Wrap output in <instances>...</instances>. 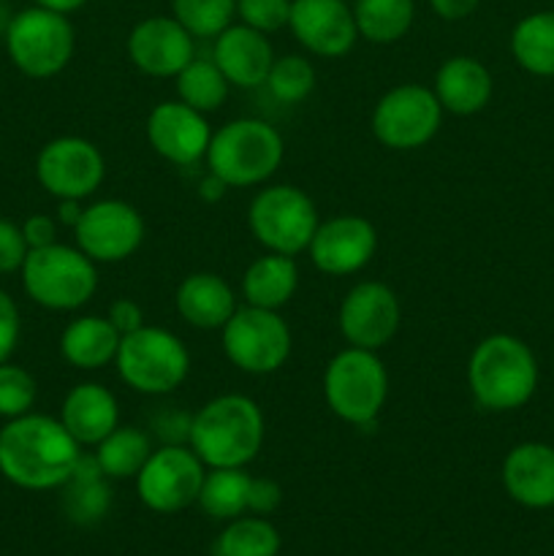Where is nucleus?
<instances>
[{"label": "nucleus", "instance_id": "1", "mask_svg": "<svg viewBox=\"0 0 554 556\" xmlns=\"http://www.w3.org/2000/svg\"><path fill=\"white\" fill-rule=\"evenodd\" d=\"M81 445L60 418L43 413L11 418L0 429V476L25 492H52L74 472Z\"/></svg>", "mask_w": 554, "mask_h": 556}, {"label": "nucleus", "instance_id": "2", "mask_svg": "<svg viewBox=\"0 0 554 556\" xmlns=\"http://www.w3.org/2000/svg\"><path fill=\"white\" fill-rule=\"evenodd\" d=\"M538 358L525 340L514 334H489L467 358V389L489 413L525 407L538 391Z\"/></svg>", "mask_w": 554, "mask_h": 556}, {"label": "nucleus", "instance_id": "3", "mask_svg": "<svg viewBox=\"0 0 554 556\" xmlns=\"http://www.w3.org/2000/svg\"><path fill=\"white\" fill-rule=\"evenodd\" d=\"M266 438V421L259 402L244 394H221L193 413L188 445L206 470L248 467Z\"/></svg>", "mask_w": 554, "mask_h": 556}, {"label": "nucleus", "instance_id": "4", "mask_svg": "<svg viewBox=\"0 0 554 556\" xmlns=\"http://www.w3.org/2000/svg\"><path fill=\"white\" fill-rule=\"evenodd\" d=\"M286 155V141L275 125L259 117H239L212 130L206 168L228 188H255L272 179Z\"/></svg>", "mask_w": 554, "mask_h": 556}, {"label": "nucleus", "instance_id": "5", "mask_svg": "<svg viewBox=\"0 0 554 556\" xmlns=\"http://www.w3.org/2000/svg\"><path fill=\"white\" fill-rule=\"evenodd\" d=\"M324 400L340 421L369 429L389 400V372L378 351L342 348L324 369Z\"/></svg>", "mask_w": 554, "mask_h": 556}, {"label": "nucleus", "instance_id": "6", "mask_svg": "<svg viewBox=\"0 0 554 556\" xmlns=\"http://www.w3.org/2000/svg\"><path fill=\"white\" fill-rule=\"evenodd\" d=\"M20 275L27 299L52 313L81 309L98 291V264L76 244L54 242L30 250Z\"/></svg>", "mask_w": 554, "mask_h": 556}, {"label": "nucleus", "instance_id": "7", "mask_svg": "<svg viewBox=\"0 0 554 556\" xmlns=\"http://www.w3.org/2000/svg\"><path fill=\"white\" fill-rule=\"evenodd\" d=\"M114 367L136 394L166 396L188 380L190 351L174 331L144 324L119 340Z\"/></svg>", "mask_w": 554, "mask_h": 556}, {"label": "nucleus", "instance_id": "8", "mask_svg": "<svg viewBox=\"0 0 554 556\" xmlns=\"http://www.w3.org/2000/svg\"><path fill=\"white\" fill-rule=\"evenodd\" d=\"M76 49V33L68 14L30 5L16 11L5 25V52L30 79H52L71 63Z\"/></svg>", "mask_w": 554, "mask_h": 556}, {"label": "nucleus", "instance_id": "9", "mask_svg": "<svg viewBox=\"0 0 554 556\" xmlns=\"http://www.w3.org/2000/svg\"><path fill=\"white\" fill-rule=\"evenodd\" d=\"M320 215L315 201L297 185H266L248 206V228L266 253L297 258L307 253Z\"/></svg>", "mask_w": 554, "mask_h": 556}, {"label": "nucleus", "instance_id": "10", "mask_svg": "<svg viewBox=\"0 0 554 556\" xmlns=\"http://www.w3.org/2000/svg\"><path fill=\"white\" fill-rule=\"evenodd\" d=\"M221 345L239 372L272 375L291 356L293 337L280 309L239 304L221 329Z\"/></svg>", "mask_w": 554, "mask_h": 556}, {"label": "nucleus", "instance_id": "11", "mask_svg": "<svg viewBox=\"0 0 554 556\" xmlns=\"http://www.w3.org/2000/svg\"><path fill=\"white\" fill-rule=\"evenodd\" d=\"M443 106L432 87L396 85L378 98L373 109V136L394 152L421 150L438 136Z\"/></svg>", "mask_w": 554, "mask_h": 556}, {"label": "nucleus", "instance_id": "12", "mask_svg": "<svg viewBox=\"0 0 554 556\" xmlns=\"http://www.w3.org/2000/svg\"><path fill=\"white\" fill-rule=\"evenodd\" d=\"M206 465L190 445H161L139 470L136 494L155 514H179L199 503Z\"/></svg>", "mask_w": 554, "mask_h": 556}, {"label": "nucleus", "instance_id": "13", "mask_svg": "<svg viewBox=\"0 0 554 556\" xmlns=\"http://www.w3.org/2000/svg\"><path fill=\"white\" fill-rule=\"evenodd\" d=\"M36 179L52 199L85 201L106 179V161L90 139L58 136L38 152Z\"/></svg>", "mask_w": 554, "mask_h": 556}, {"label": "nucleus", "instance_id": "14", "mask_svg": "<svg viewBox=\"0 0 554 556\" xmlns=\"http://www.w3.org/2000/svg\"><path fill=\"white\" fill-rule=\"evenodd\" d=\"M147 226L141 212L123 199L92 201L81 210L74 228L76 248L96 264L128 261L144 244Z\"/></svg>", "mask_w": 554, "mask_h": 556}, {"label": "nucleus", "instance_id": "15", "mask_svg": "<svg viewBox=\"0 0 554 556\" xmlns=\"http://www.w3.org/2000/svg\"><path fill=\"white\" fill-rule=\"evenodd\" d=\"M402 307L396 293L386 282L364 280L345 293L337 313V326L348 345L380 351L400 331Z\"/></svg>", "mask_w": 554, "mask_h": 556}, {"label": "nucleus", "instance_id": "16", "mask_svg": "<svg viewBox=\"0 0 554 556\" xmlns=\"http://www.w3.org/2000/svg\"><path fill=\"white\" fill-rule=\"evenodd\" d=\"M378 250V231L358 215H337L320 220L307 255L318 271L329 277H348L362 271Z\"/></svg>", "mask_w": 554, "mask_h": 556}, {"label": "nucleus", "instance_id": "17", "mask_svg": "<svg viewBox=\"0 0 554 556\" xmlns=\"http://www.w3.org/2000/svg\"><path fill=\"white\" fill-rule=\"evenodd\" d=\"M147 141L163 161L174 166H196L206 157L212 141V128L206 114L196 112L188 103L163 101L147 114Z\"/></svg>", "mask_w": 554, "mask_h": 556}, {"label": "nucleus", "instance_id": "18", "mask_svg": "<svg viewBox=\"0 0 554 556\" xmlns=\"http://www.w3.org/2000/svg\"><path fill=\"white\" fill-rule=\"evenodd\" d=\"M288 27L310 54L324 60L345 58L358 41L353 9L345 0H291Z\"/></svg>", "mask_w": 554, "mask_h": 556}, {"label": "nucleus", "instance_id": "19", "mask_svg": "<svg viewBox=\"0 0 554 556\" xmlns=\"http://www.w3.org/2000/svg\"><path fill=\"white\" fill-rule=\"evenodd\" d=\"M196 38L174 16H147L128 36V58L152 79L177 76L196 58Z\"/></svg>", "mask_w": 554, "mask_h": 556}, {"label": "nucleus", "instance_id": "20", "mask_svg": "<svg viewBox=\"0 0 554 556\" xmlns=\"http://www.w3.org/2000/svg\"><path fill=\"white\" fill-rule=\"evenodd\" d=\"M212 60L223 71L228 85L255 90V87H264L266 76H269L272 63H275V49H272L266 33L237 22L215 38Z\"/></svg>", "mask_w": 554, "mask_h": 556}, {"label": "nucleus", "instance_id": "21", "mask_svg": "<svg viewBox=\"0 0 554 556\" xmlns=\"http://www.w3.org/2000/svg\"><path fill=\"white\" fill-rule=\"evenodd\" d=\"M503 486L514 503L530 510L554 508V448L546 443H519L503 459Z\"/></svg>", "mask_w": 554, "mask_h": 556}, {"label": "nucleus", "instance_id": "22", "mask_svg": "<svg viewBox=\"0 0 554 556\" xmlns=\"http://www.w3.org/2000/svg\"><path fill=\"white\" fill-rule=\"evenodd\" d=\"M432 92L438 96L443 112L456 117H470L483 112L492 101L494 79L481 60L470 54H454L443 60V65L435 74Z\"/></svg>", "mask_w": 554, "mask_h": 556}, {"label": "nucleus", "instance_id": "23", "mask_svg": "<svg viewBox=\"0 0 554 556\" xmlns=\"http://www.w3.org/2000/svg\"><path fill=\"white\" fill-rule=\"evenodd\" d=\"M58 418L81 448L85 445L96 448L112 429L119 427L117 396L103 383H96V380L76 383L65 394Z\"/></svg>", "mask_w": 554, "mask_h": 556}, {"label": "nucleus", "instance_id": "24", "mask_svg": "<svg viewBox=\"0 0 554 556\" xmlns=\"http://www.w3.org/2000/svg\"><path fill=\"white\" fill-rule=\"evenodd\" d=\"M177 315L188 326L201 331H221L237 313V293L226 277L215 271H193L177 286L174 296Z\"/></svg>", "mask_w": 554, "mask_h": 556}, {"label": "nucleus", "instance_id": "25", "mask_svg": "<svg viewBox=\"0 0 554 556\" xmlns=\"http://www.w3.org/2000/svg\"><path fill=\"white\" fill-rule=\"evenodd\" d=\"M119 340L123 334L114 329L106 315H79L60 334V353L74 369L96 372L114 364Z\"/></svg>", "mask_w": 554, "mask_h": 556}, {"label": "nucleus", "instance_id": "26", "mask_svg": "<svg viewBox=\"0 0 554 556\" xmlns=\"http://www.w3.org/2000/svg\"><path fill=\"white\" fill-rule=\"evenodd\" d=\"M60 492H63L65 516L79 527L98 525L109 514V508H112V486H109V478L103 476L96 456L85 454V451H81L68 481L60 486Z\"/></svg>", "mask_w": 554, "mask_h": 556}, {"label": "nucleus", "instance_id": "27", "mask_svg": "<svg viewBox=\"0 0 554 556\" xmlns=\"http://www.w3.org/2000/svg\"><path fill=\"white\" fill-rule=\"evenodd\" d=\"M299 288L297 258L266 253L255 258L242 275V299L250 307L282 309Z\"/></svg>", "mask_w": 554, "mask_h": 556}, {"label": "nucleus", "instance_id": "28", "mask_svg": "<svg viewBox=\"0 0 554 556\" xmlns=\"http://www.w3.org/2000/svg\"><path fill=\"white\" fill-rule=\"evenodd\" d=\"M152 451H155L152 448V438L144 429L134 427V424H119L96 445L92 456H96L109 481H123V478L139 476Z\"/></svg>", "mask_w": 554, "mask_h": 556}, {"label": "nucleus", "instance_id": "29", "mask_svg": "<svg viewBox=\"0 0 554 556\" xmlns=\"http://www.w3.org/2000/svg\"><path fill=\"white\" fill-rule=\"evenodd\" d=\"M511 54L532 76H554V11H536L516 22Z\"/></svg>", "mask_w": 554, "mask_h": 556}, {"label": "nucleus", "instance_id": "30", "mask_svg": "<svg viewBox=\"0 0 554 556\" xmlns=\"http://www.w3.org/2000/svg\"><path fill=\"white\" fill-rule=\"evenodd\" d=\"M416 16L413 0H356L353 20H356L358 38L369 43H396L407 36Z\"/></svg>", "mask_w": 554, "mask_h": 556}, {"label": "nucleus", "instance_id": "31", "mask_svg": "<svg viewBox=\"0 0 554 556\" xmlns=\"http://www.w3.org/2000/svg\"><path fill=\"white\" fill-rule=\"evenodd\" d=\"M250 481H253V476H248L244 467H215V470H206L199 492L201 510L221 521L239 519L248 510Z\"/></svg>", "mask_w": 554, "mask_h": 556}, {"label": "nucleus", "instance_id": "32", "mask_svg": "<svg viewBox=\"0 0 554 556\" xmlns=\"http://www.w3.org/2000/svg\"><path fill=\"white\" fill-rule=\"evenodd\" d=\"M174 79H177L179 101L201 114L217 112L231 92V85L212 58H193Z\"/></svg>", "mask_w": 554, "mask_h": 556}, {"label": "nucleus", "instance_id": "33", "mask_svg": "<svg viewBox=\"0 0 554 556\" xmlns=\"http://www.w3.org/2000/svg\"><path fill=\"white\" fill-rule=\"evenodd\" d=\"M280 532L264 516H239L217 538V556H277Z\"/></svg>", "mask_w": 554, "mask_h": 556}, {"label": "nucleus", "instance_id": "34", "mask_svg": "<svg viewBox=\"0 0 554 556\" xmlns=\"http://www.w3.org/2000/svg\"><path fill=\"white\" fill-rule=\"evenodd\" d=\"M174 20L193 38H217L237 16V0H172Z\"/></svg>", "mask_w": 554, "mask_h": 556}, {"label": "nucleus", "instance_id": "35", "mask_svg": "<svg viewBox=\"0 0 554 556\" xmlns=\"http://www.w3.org/2000/svg\"><path fill=\"white\" fill-rule=\"evenodd\" d=\"M315 65L302 54H282L272 63L264 87L280 103H302L315 90Z\"/></svg>", "mask_w": 554, "mask_h": 556}, {"label": "nucleus", "instance_id": "36", "mask_svg": "<svg viewBox=\"0 0 554 556\" xmlns=\"http://www.w3.org/2000/svg\"><path fill=\"white\" fill-rule=\"evenodd\" d=\"M38 400V383L25 367L3 362L0 364V418L11 421L33 413Z\"/></svg>", "mask_w": 554, "mask_h": 556}, {"label": "nucleus", "instance_id": "37", "mask_svg": "<svg viewBox=\"0 0 554 556\" xmlns=\"http://www.w3.org/2000/svg\"><path fill=\"white\" fill-rule=\"evenodd\" d=\"M237 16L242 25L255 27L259 33H277L288 27L291 20V0H237Z\"/></svg>", "mask_w": 554, "mask_h": 556}, {"label": "nucleus", "instance_id": "38", "mask_svg": "<svg viewBox=\"0 0 554 556\" xmlns=\"http://www.w3.org/2000/svg\"><path fill=\"white\" fill-rule=\"evenodd\" d=\"M27 253H30V248H27L22 226L0 217V275H14V271H20Z\"/></svg>", "mask_w": 554, "mask_h": 556}, {"label": "nucleus", "instance_id": "39", "mask_svg": "<svg viewBox=\"0 0 554 556\" xmlns=\"http://www.w3.org/2000/svg\"><path fill=\"white\" fill-rule=\"evenodd\" d=\"M190 424H193L190 413L179 407H163L152 416V434L161 440V445H188Z\"/></svg>", "mask_w": 554, "mask_h": 556}, {"label": "nucleus", "instance_id": "40", "mask_svg": "<svg viewBox=\"0 0 554 556\" xmlns=\"http://www.w3.org/2000/svg\"><path fill=\"white\" fill-rule=\"evenodd\" d=\"M20 334H22L20 307H16L14 299L0 288V364L11 362L16 345H20Z\"/></svg>", "mask_w": 554, "mask_h": 556}, {"label": "nucleus", "instance_id": "41", "mask_svg": "<svg viewBox=\"0 0 554 556\" xmlns=\"http://www.w3.org/2000/svg\"><path fill=\"white\" fill-rule=\"evenodd\" d=\"M282 503V489L277 486L272 478H253L250 481V497L248 510L253 516H269L272 510L280 508Z\"/></svg>", "mask_w": 554, "mask_h": 556}, {"label": "nucleus", "instance_id": "42", "mask_svg": "<svg viewBox=\"0 0 554 556\" xmlns=\"http://www.w3.org/2000/svg\"><path fill=\"white\" fill-rule=\"evenodd\" d=\"M106 318L112 320V326L123 337L130 334V331L141 329V326L147 324L144 309H141V304L136 302V299H117V302H112L109 304Z\"/></svg>", "mask_w": 554, "mask_h": 556}, {"label": "nucleus", "instance_id": "43", "mask_svg": "<svg viewBox=\"0 0 554 556\" xmlns=\"http://www.w3.org/2000/svg\"><path fill=\"white\" fill-rule=\"evenodd\" d=\"M22 233H25V242L30 250L49 248V244L58 242V220L49 215H30L22 223Z\"/></svg>", "mask_w": 554, "mask_h": 556}, {"label": "nucleus", "instance_id": "44", "mask_svg": "<svg viewBox=\"0 0 554 556\" xmlns=\"http://www.w3.org/2000/svg\"><path fill=\"white\" fill-rule=\"evenodd\" d=\"M478 3H481V0H429L435 14L445 22L467 20V16L478 9Z\"/></svg>", "mask_w": 554, "mask_h": 556}, {"label": "nucleus", "instance_id": "45", "mask_svg": "<svg viewBox=\"0 0 554 556\" xmlns=\"http://www.w3.org/2000/svg\"><path fill=\"white\" fill-rule=\"evenodd\" d=\"M81 201H74V199H63L58 204V223L60 226H68V228H76V223H79L81 217Z\"/></svg>", "mask_w": 554, "mask_h": 556}, {"label": "nucleus", "instance_id": "46", "mask_svg": "<svg viewBox=\"0 0 554 556\" xmlns=\"http://www.w3.org/2000/svg\"><path fill=\"white\" fill-rule=\"evenodd\" d=\"M199 190L206 201H217V199H223V193L228 190V185L223 182V179H217L215 174H206V179L199 185Z\"/></svg>", "mask_w": 554, "mask_h": 556}, {"label": "nucleus", "instance_id": "47", "mask_svg": "<svg viewBox=\"0 0 554 556\" xmlns=\"http://www.w3.org/2000/svg\"><path fill=\"white\" fill-rule=\"evenodd\" d=\"M33 3L41 5V9L58 11V14H74V11H79L87 0H33Z\"/></svg>", "mask_w": 554, "mask_h": 556}]
</instances>
